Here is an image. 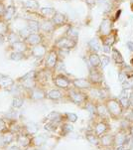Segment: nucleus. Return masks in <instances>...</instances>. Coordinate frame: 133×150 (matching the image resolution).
Here are the masks:
<instances>
[{
	"instance_id": "30",
	"label": "nucleus",
	"mask_w": 133,
	"mask_h": 150,
	"mask_svg": "<svg viewBox=\"0 0 133 150\" xmlns=\"http://www.w3.org/2000/svg\"><path fill=\"white\" fill-rule=\"evenodd\" d=\"M23 101L22 100H18V98H14L13 100V108H20V106L22 105Z\"/></svg>"
},
{
	"instance_id": "43",
	"label": "nucleus",
	"mask_w": 133,
	"mask_h": 150,
	"mask_svg": "<svg viewBox=\"0 0 133 150\" xmlns=\"http://www.w3.org/2000/svg\"><path fill=\"white\" fill-rule=\"evenodd\" d=\"M4 31V27H3V24L2 23H0V33H2Z\"/></svg>"
},
{
	"instance_id": "34",
	"label": "nucleus",
	"mask_w": 133,
	"mask_h": 150,
	"mask_svg": "<svg viewBox=\"0 0 133 150\" xmlns=\"http://www.w3.org/2000/svg\"><path fill=\"white\" fill-rule=\"evenodd\" d=\"M64 133H68V132H70L71 129H73V127H71V125H69V124H65L64 125Z\"/></svg>"
},
{
	"instance_id": "44",
	"label": "nucleus",
	"mask_w": 133,
	"mask_h": 150,
	"mask_svg": "<svg viewBox=\"0 0 133 150\" xmlns=\"http://www.w3.org/2000/svg\"><path fill=\"white\" fill-rule=\"evenodd\" d=\"M129 132H130V135L133 137V125H131V127L129 128Z\"/></svg>"
},
{
	"instance_id": "4",
	"label": "nucleus",
	"mask_w": 133,
	"mask_h": 150,
	"mask_svg": "<svg viewBox=\"0 0 133 150\" xmlns=\"http://www.w3.org/2000/svg\"><path fill=\"white\" fill-rule=\"evenodd\" d=\"M76 39H73V38H70V37H65L59 40L57 43V46L59 48H61V49L70 50V49H73L76 46Z\"/></svg>"
},
{
	"instance_id": "17",
	"label": "nucleus",
	"mask_w": 133,
	"mask_h": 150,
	"mask_svg": "<svg viewBox=\"0 0 133 150\" xmlns=\"http://www.w3.org/2000/svg\"><path fill=\"white\" fill-rule=\"evenodd\" d=\"M86 138H88V140L91 142V144H93V145L99 144V136L96 135V133H88Z\"/></svg>"
},
{
	"instance_id": "24",
	"label": "nucleus",
	"mask_w": 133,
	"mask_h": 150,
	"mask_svg": "<svg viewBox=\"0 0 133 150\" xmlns=\"http://www.w3.org/2000/svg\"><path fill=\"white\" fill-rule=\"evenodd\" d=\"M18 141H19V143H21L22 145L26 146L29 144V139H28L27 135H21L19 136V138H18Z\"/></svg>"
},
{
	"instance_id": "10",
	"label": "nucleus",
	"mask_w": 133,
	"mask_h": 150,
	"mask_svg": "<svg viewBox=\"0 0 133 150\" xmlns=\"http://www.w3.org/2000/svg\"><path fill=\"white\" fill-rule=\"evenodd\" d=\"M96 113L98 114V117H100L102 119H105L108 117L109 112L107 106L105 105V103H98V105H96Z\"/></svg>"
},
{
	"instance_id": "13",
	"label": "nucleus",
	"mask_w": 133,
	"mask_h": 150,
	"mask_svg": "<svg viewBox=\"0 0 133 150\" xmlns=\"http://www.w3.org/2000/svg\"><path fill=\"white\" fill-rule=\"evenodd\" d=\"M107 129H108V125H107L104 121H99V122L96 123V126H94V133L100 137L101 135H103L104 133H106Z\"/></svg>"
},
{
	"instance_id": "48",
	"label": "nucleus",
	"mask_w": 133,
	"mask_h": 150,
	"mask_svg": "<svg viewBox=\"0 0 133 150\" xmlns=\"http://www.w3.org/2000/svg\"><path fill=\"white\" fill-rule=\"evenodd\" d=\"M130 64H131V65H130V66H131V67L133 68V58H132L131 60H130Z\"/></svg>"
},
{
	"instance_id": "41",
	"label": "nucleus",
	"mask_w": 133,
	"mask_h": 150,
	"mask_svg": "<svg viewBox=\"0 0 133 150\" xmlns=\"http://www.w3.org/2000/svg\"><path fill=\"white\" fill-rule=\"evenodd\" d=\"M96 2H98V0H86V3L88 5H91V6H93Z\"/></svg>"
},
{
	"instance_id": "2",
	"label": "nucleus",
	"mask_w": 133,
	"mask_h": 150,
	"mask_svg": "<svg viewBox=\"0 0 133 150\" xmlns=\"http://www.w3.org/2000/svg\"><path fill=\"white\" fill-rule=\"evenodd\" d=\"M113 22V19H111L110 17H105V18L102 19L98 29V36L100 38V40L103 39L104 37H106L107 35H109L114 30Z\"/></svg>"
},
{
	"instance_id": "40",
	"label": "nucleus",
	"mask_w": 133,
	"mask_h": 150,
	"mask_svg": "<svg viewBox=\"0 0 133 150\" xmlns=\"http://www.w3.org/2000/svg\"><path fill=\"white\" fill-rule=\"evenodd\" d=\"M129 101H130V108L133 109V91H131L129 96Z\"/></svg>"
},
{
	"instance_id": "23",
	"label": "nucleus",
	"mask_w": 133,
	"mask_h": 150,
	"mask_svg": "<svg viewBox=\"0 0 133 150\" xmlns=\"http://www.w3.org/2000/svg\"><path fill=\"white\" fill-rule=\"evenodd\" d=\"M42 13L45 14L46 16H49V17L53 16L54 17L56 14V12L53 8H44V9H42Z\"/></svg>"
},
{
	"instance_id": "31",
	"label": "nucleus",
	"mask_w": 133,
	"mask_h": 150,
	"mask_svg": "<svg viewBox=\"0 0 133 150\" xmlns=\"http://www.w3.org/2000/svg\"><path fill=\"white\" fill-rule=\"evenodd\" d=\"M33 95H34V98H36V100H37V98H42L43 96H44V93L41 91H35Z\"/></svg>"
},
{
	"instance_id": "15",
	"label": "nucleus",
	"mask_w": 133,
	"mask_h": 150,
	"mask_svg": "<svg viewBox=\"0 0 133 150\" xmlns=\"http://www.w3.org/2000/svg\"><path fill=\"white\" fill-rule=\"evenodd\" d=\"M88 47H89V49H91V52H96V53H98L101 49L100 43H99V40L98 39V38H93V39H91V41L88 42Z\"/></svg>"
},
{
	"instance_id": "12",
	"label": "nucleus",
	"mask_w": 133,
	"mask_h": 150,
	"mask_svg": "<svg viewBox=\"0 0 133 150\" xmlns=\"http://www.w3.org/2000/svg\"><path fill=\"white\" fill-rule=\"evenodd\" d=\"M111 58L118 67L125 64L123 56L121 55V53L119 52L118 49H116V48H114V47H112V49H111Z\"/></svg>"
},
{
	"instance_id": "19",
	"label": "nucleus",
	"mask_w": 133,
	"mask_h": 150,
	"mask_svg": "<svg viewBox=\"0 0 133 150\" xmlns=\"http://www.w3.org/2000/svg\"><path fill=\"white\" fill-rule=\"evenodd\" d=\"M119 101L121 103L122 106L124 109H128L130 108V101H129V96H120L118 98Z\"/></svg>"
},
{
	"instance_id": "32",
	"label": "nucleus",
	"mask_w": 133,
	"mask_h": 150,
	"mask_svg": "<svg viewBox=\"0 0 133 150\" xmlns=\"http://www.w3.org/2000/svg\"><path fill=\"white\" fill-rule=\"evenodd\" d=\"M34 52H36L35 53L36 56H41V55H43V53H44V48L38 47V48H36V49L34 50Z\"/></svg>"
},
{
	"instance_id": "3",
	"label": "nucleus",
	"mask_w": 133,
	"mask_h": 150,
	"mask_svg": "<svg viewBox=\"0 0 133 150\" xmlns=\"http://www.w3.org/2000/svg\"><path fill=\"white\" fill-rule=\"evenodd\" d=\"M100 70H102L101 68L93 69L91 72L89 73L88 80L91 81L93 86H99L102 82H103V76H102V73Z\"/></svg>"
},
{
	"instance_id": "37",
	"label": "nucleus",
	"mask_w": 133,
	"mask_h": 150,
	"mask_svg": "<svg viewBox=\"0 0 133 150\" xmlns=\"http://www.w3.org/2000/svg\"><path fill=\"white\" fill-rule=\"evenodd\" d=\"M120 14H121V9H118L117 11L115 12V14H114V17L112 19H113V21H116V20H118Z\"/></svg>"
},
{
	"instance_id": "36",
	"label": "nucleus",
	"mask_w": 133,
	"mask_h": 150,
	"mask_svg": "<svg viewBox=\"0 0 133 150\" xmlns=\"http://www.w3.org/2000/svg\"><path fill=\"white\" fill-rule=\"evenodd\" d=\"M26 5H27V6H30L31 8H36V7L38 6L37 2H35V1H29V2H27Z\"/></svg>"
},
{
	"instance_id": "20",
	"label": "nucleus",
	"mask_w": 133,
	"mask_h": 150,
	"mask_svg": "<svg viewBox=\"0 0 133 150\" xmlns=\"http://www.w3.org/2000/svg\"><path fill=\"white\" fill-rule=\"evenodd\" d=\"M48 96H49L50 98H52V100H58V98H62V93L59 91H49V93H48Z\"/></svg>"
},
{
	"instance_id": "28",
	"label": "nucleus",
	"mask_w": 133,
	"mask_h": 150,
	"mask_svg": "<svg viewBox=\"0 0 133 150\" xmlns=\"http://www.w3.org/2000/svg\"><path fill=\"white\" fill-rule=\"evenodd\" d=\"M11 85H12V81L9 80V79H7V80H3V79H2L1 80V86H4V88H7V86H9Z\"/></svg>"
},
{
	"instance_id": "5",
	"label": "nucleus",
	"mask_w": 133,
	"mask_h": 150,
	"mask_svg": "<svg viewBox=\"0 0 133 150\" xmlns=\"http://www.w3.org/2000/svg\"><path fill=\"white\" fill-rule=\"evenodd\" d=\"M99 144L105 148H110V147L114 146V135L104 133L103 135L99 137Z\"/></svg>"
},
{
	"instance_id": "26",
	"label": "nucleus",
	"mask_w": 133,
	"mask_h": 150,
	"mask_svg": "<svg viewBox=\"0 0 133 150\" xmlns=\"http://www.w3.org/2000/svg\"><path fill=\"white\" fill-rule=\"evenodd\" d=\"M28 40H29V42L32 43V44H37V43L40 42V37L38 36V35H31V36L28 38Z\"/></svg>"
},
{
	"instance_id": "46",
	"label": "nucleus",
	"mask_w": 133,
	"mask_h": 150,
	"mask_svg": "<svg viewBox=\"0 0 133 150\" xmlns=\"http://www.w3.org/2000/svg\"><path fill=\"white\" fill-rule=\"evenodd\" d=\"M4 126V123H3V121L2 120H0V129H2V127Z\"/></svg>"
},
{
	"instance_id": "16",
	"label": "nucleus",
	"mask_w": 133,
	"mask_h": 150,
	"mask_svg": "<svg viewBox=\"0 0 133 150\" xmlns=\"http://www.w3.org/2000/svg\"><path fill=\"white\" fill-rule=\"evenodd\" d=\"M53 20H54V23L57 25H63L64 23L66 21V16L62 13H56L55 16L53 17Z\"/></svg>"
},
{
	"instance_id": "14",
	"label": "nucleus",
	"mask_w": 133,
	"mask_h": 150,
	"mask_svg": "<svg viewBox=\"0 0 133 150\" xmlns=\"http://www.w3.org/2000/svg\"><path fill=\"white\" fill-rule=\"evenodd\" d=\"M56 85H57L59 88H68L69 86L71 85V82L68 78L64 77V76H59L56 79Z\"/></svg>"
},
{
	"instance_id": "6",
	"label": "nucleus",
	"mask_w": 133,
	"mask_h": 150,
	"mask_svg": "<svg viewBox=\"0 0 133 150\" xmlns=\"http://www.w3.org/2000/svg\"><path fill=\"white\" fill-rule=\"evenodd\" d=\"M73 83L78 90H91L93 86L91 81L86 79H76L74 80Z\"/></svg>"
},
{
	"instance_id": "22",
	"label": "nucleus",
	"mask_w": 133,
	"mask_h": 150,
	"mask_svg": "<svg viewBox=\"0 0 133 150\" xmlns=\"http://www.w3.org/2000/svg\"><path fill=\"white\" fill-rule=\"evenodd\" d=\"M128 75H127L126 73L124 72L122 69H119V72H118V80H119V82L120 83H123V82H125L126 80H128Z\"/></svg>"
},
{
	"instance_id": "33",
	"label": "nucleus",
	"mask_w": 133,
	"mask_h": 150,
	"mask_svg": "<svg viewBox=\"0 0 133 150\" xmlns=\"http://www.w3.org/2000/svg\"><path fill=\"white\" fill-rule=\"evenodd\" d=\"M13 14H14V7H9L8 10H7V13H6L7 18L12 17V15H13Z\"/></svg>"
},
{
	"instance_id": "29",
	"label": "nucleus",
	"mask_w": 133,
	"mask_h": 150,
	"mask_svg": "<svg viewBox=\"0 0 133 150\" xmlns=\"http://www.w3.org/2000/svg\"><path fill=\"white\" fill-rule=\"evenodd\" d=\"M66 117H68L69 120L71 121V122H75V121H76V119H78V116H76L75 113H68L66 114Z\"/></svg>"
},
{
	"instance_id": "25",
	"label": "nucleus",
	"mask_w": 133,
	"mask_h": 150,
	"mask_svg": "<svg viewBox=\"0 0 133 150\" xmlns=\"http://www.w3.org/2000/svg\"><path fill=\"white\" fill-rule=\"evenodd\" d=\"M49 119L51 121H60L61 120V115L58 112H52L49 115Z\"/></svg>"
},
{
	"instance_id": "9",
	"label": "nucleus",
	"mask_w": 133,
	"mask_h": 150,
	"mask_svg": "<svg viewBox=\"0 0 133 150\" xmlns=\"http://www.w3.org/2000/svg\"><path fill=\"white\" fill-rule=\"evenodd\" d=\"M127 138H128V135H127L126 131L121 129L116 135H114V146H123L127 140Z\"/></svg>"
},
{
	"instance_id": "38",
	"label": "nucleus",
	"mask_w": 133,
	"mask_h": 150,
	"mask_svg": "<svg viewBox=\"0 0 133 150\" xmlns=\"http://www.w3.org/2000/svg\"><path fill=\"white\" fill-rule=\"evenodd\" d=\"M43 141H44V139H43V136H38L35 138V142L36 144H42Z\"/></svg>"
},
{
	"instance_id": "11",
	"label": "nucleus",
	"mask_w": 133,
	"mask_h": 150,
	"mask_svg": "<svg viewBox=\"0 0 133 150\" xmlns=\"http://www.w3.org/2000/svg\"><path fill=\"white\" fill-rule=\"evenodd\" d=\"M116 41H117V30L115 29H114L110 34L107 35L106 37H104L103 39L101 40L102 45H106V46H109V47H113Z\"/></svg>"
},
{
	"instance_id": "39",
	"label": "nucleus",
	"mask_w": 133,
	"mask_h": 150,
	"mask_svg": "<svg viewBox=\"0 0 133 150\" xmlns=\"http://www.w3.org/2000/svg\"><path fill=\"white\" fill-rule=\"evenodd\" d=\"M11 139H12V136L11 135H5L3 137V140L5 143H9L10 141H11Z\"/></svg>"
},
{
	"instance_id": "27",
	"label": "nucleus",
	"mask_w": 133,
	"mask_h": 150,
	"mask_svg": "<svg viewBox=\"0 0 133 150\" xmlns=\"http://www.w3.org/2000/svg\"><path fill=\"white\" fill-rule=\"evenodd\" d=\"M14 48L18 51H23L25 49V45L21 42H16L14 44Z\"/></svg>"
},
{
	"instance_id": "8",
	"label": "nucleus",
	"mask_w": 133,
	"mask_h": 150,
	"mask_svg": "<svg viewBox=\"0 0 133 150\" xmlns=\"http://www.w3.org/2000/svg\"><path fill=\"white\" fill-rule=\"evenodd\" d=\"M88 63L93 69L101 68V61L100 56L96 52H91L88 55Z\"/></svg>"
},
{
	"instance_id": "47",
	"label": "nucleus",
	"mask_w": 133,
	"mask_h": 150,
	"mask_svg": "<svg viewBox=\"0 0 133 150\" xmlns=\"http://www.w3.org/2000/svg\"><path fill=\"white\" fill-rule=\"evenodd\" d=\"M3 7H2V5L1 4H0V14H1L2 13V12H3Z\"/></svg>"
},
{
	"instance_id": "7",
	"label": "nucleus",
	"mask_w": 133,
	"mask_h": 150,
	"mask_svg": "<svg viewBox=\"0 0 133 150\" xmlns=\"http://www.w3.org/2000/svg\"><path fill=\"white\" fill-rule=\"evenodd\" d=\"M69 96H70V98L71 100V101H74V103H79V105L84 103L86 98V96L84 95V93H81V91H75V90L70 91Z\"/></svg>"
},
{
	"instance_id": "35",
	"label": "nucleus",
	"mask_w": 133,
	"mask_h": 150,
	"mask_svg": "<svg viewBox=\"0 0 133 150\" xmlns=\"http://www.w3.org/2000/svg\"><path fill=\"white\" fill-rule=\"evenodd\" d=\"M126 47L130 52L133 53V41H128L126 43Z\"/></svg>"
},
{
	"instance_id": "18",
	"label": "nucleus",
	"mask_w": 133,
	"mask_h": 150,
	"mask_svg": "<svg viewBox=\"0 0 133 150\" xmlns=\"http://www.w3.org/2000/svg\"><path fill=\"white\" fill-rule=\"evenodd\" d=\"M56 64H57V55H56V53L52 52L48 57L47 65L48 67H54V66H56Z\"/></svg>"
},
{
	"instance_id": "42",
	"label": "nucleus",
	"mask_w": 133,
	"mask_h": 150,
	"mask_svg": "<svg viewBox=\"0 0 133 150\" xmlns=\"http://www.w3.org/2000/svg\"><path fill=\"white\" fill-rule=\"evenodd\" d=\"M115 150H127L124 148V146H118V147H115Z\"/></svg>"
},
{
	"instance_id": "1",
	"label": "nucleus",
	"mask_w": 133,
	"mask_h": 150,
	"mask_svg": "<svg viewBox=\"0 0 133 150\" xmlns=\"http://www.w3.org/2000/svg\"><path fill=\"white\" fill-rule=\"evenodd\" d=\"M105 105L108 109L109 115L114 119H118L123 114V106L118 98H107L105 100Z\"/></svg>"
},
{
	"instance_id": "45",
	"label": "nucleus",
	"mask_w": 133,
	"mask_h": 150,
	"mask_svg": "<svg viewBox=\"0 0 133 150\" xmlns=\"http://www.w3.org/2000/svg\"><path fill=\"white\" fill-rule=\"evenodd\" d=\"M9 150H20L19 148H18V147L17 146H12L11 147V148H10Z\"/></svg>"
},
{
	"instance_id": "21",
	"label": "nucleus",
	"mask_w": 133,
	"mask_h": 150,
	"mask_svg": "<svg viewBox=\"0 0 133 150\" xmlns=\"http://www.w3.org/2000/svg\"><path fill=\"white\" fill-rule=\"evenodd\" d=\"M100 61H101V69L103 70L104 68L109 65V63H110V58L106 55H101L100 56Z\"/></svg>"
}]
</instances>
